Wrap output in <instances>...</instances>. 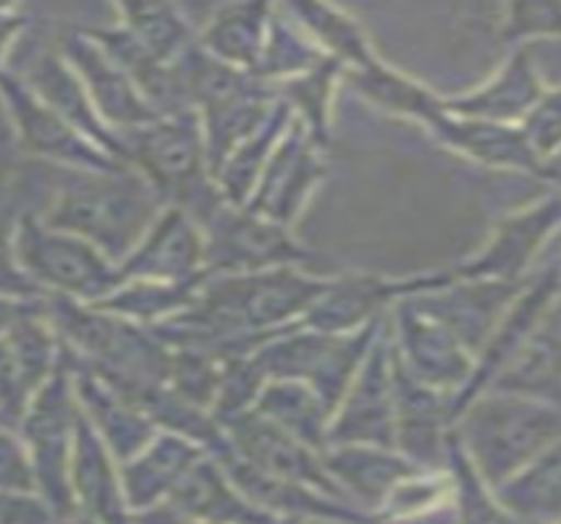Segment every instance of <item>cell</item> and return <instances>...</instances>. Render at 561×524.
Returning a JSON list of instances; mask_svg holds the SVG:
<instances>
[{"label": "cell", "mask_w": 561, "mask_h": 524, "mask_svg": "<svg viewBox=\"0 0 561 524\" xmlns=\"http://www.w3.org/2000/svg\"><path fill=\"white\" fill-rule=\"evenodd\" d=\"M160 202L156 187L131 168L73 171L53 195L45 225L84 238L111 260H126L158 221Z\"/></svg>", "instance_id": "cell-1"}, {"label": "cell", "mask_w": 561, "mask_h": 524, "mask_svg": "<svg viewBox=\"0 0 561 524\" xmlns=\"http://www.w3.org/2000/svg\"><path fill=\"white\" fill-rule=\"evenodd\" d=\"M561 435V401L485 391L459 415L454 438L491 490L510 482Z\"/></svg>", "instance_id": "cell-2"}, {"label": "cell", "mask_w": 561, "mask_h": 524, "mask_svg": "<svg viewBox=\"0 0 561 524\" xmlns=\"http://www.w3.org/2000/svg\"><path fill=\"white\" fill-rule=\"evenodd\" d=\"M199 231L205 238L208 278L294 268V265L312 260L310 252H305L289 236L286 225L231 202H220L199 223Z\"/></svg>", "instance_id": "cell-3"}, {"label": "cell", "mask_w": 561, "mask_h": 524, "mask_svg": "<svg viewBox=\"0 0 561 524\" xmlns=\"http://www.w3.org/2000/svg\"><path fill=\"white\" fill-rule=\"evenodd\" d=\"M16 257L32 281L53 287L61 294L100 300L122 283L118 268L84 238L66 234L24 216L16 229Z\"/></svg>", "instance_id": "cell-4"}, {"label": "cell", "mask_w": 561, "mask_h": 524, "mask_svg": "<svg viewBox=\"0 0 561 524\" xmlns=\"http://www.w3.org/2000/svg\"><path fill=\"white\" fill-rule=\"evenodd\" d=\"M77 407L69 396V375L64 368L50 375L39 388L24 415V435L30 443V464L35 473V486L53 514L71 516L77 512L73 486L69 480V449L77 428Z\"/></svg>", "instance_id": "cell-5"}, {"label": "cell", "mask_w": 561, "mask_h": 524, "mask_svg": "<svg viewBox=\"0 0 561 524\" xmlns=\"http://www.w3.org/2000/svg\"><path fill=\"white\" fill-rule=\"evenodd\" d=\"M333 446L397 449V386L389 317L333 415L329 449Z\"/></svg>", "instance_id": "cell-6"}, {"label": "cell", "mask_w": 561, "mask_h": 524, "mask_svg": "<svg viewBox=\"0 0 561 524\" xmlns=\"http://www.w3.org/2000/svg\"><path fill=\"white\" fill-rule=\"evenodd\" d=\"M561 229V191L540 197L523 210L506 216L483 249L470 260L454 265V281L523 283L533 276L540 249Z\"/></svg>", "instance_id": "cell-7"}, {"label": "cell", "mask_w": 561, "mask_h": 524, "mask_svg": "<svg viewBox=\"0 0 561 524\" xmlns=\"http://www.w3.org/2000/svg\"><path fill=\"white\" fill-rule=\"evenodd\" d=\"M220 428L229 438L233 454L244 459L250 467L276 477V480L297 482V486L320 490V493L331 496V499L354 503L329 475L320 451L297 441L286 430H280L278 424L260 417L255 409L231 417Z\"/></svg>", "instance_id": "cell-8"}, {"label": "cell", "mask_w": 561, "mask_h": 524, "mask_svg": "<svg viewBox=\"0 0 561 524\" xmlns=\"http://www.w3.org/2000/svg\"><path fill=\"white\" fill-rule=\"evenodd\" d=\"M451 281V268L417 273L412 278H402V281H389V278L376 276L336 278V281H331L329 291L307 310L299 325L320 330V334H354V330L386 317V310L397 307L407 296L425 294V291L440 289Z\"/></svg>", "instance_id": "cell-9"}, {"label": "cell", "mask_w": 561, "mask_h": 524, "mask_svg": "<svg viewBox=\"0 0 561 524\" xmlns=\"http://www.w3.org/2000/svg\"><path fill=\"white\" fill-rule=\"evenodd\" d=\"M389 321L393 323V351L415 381L444 394H457L467 386L476 370V357L457 336L417 310L410 296L393 307Z\"/></svg>", "instance_id": "cell-10"}, {"label": "cell", "mask_w": 561, "mask_h": 524, "mask_svg": "<svg viewBox=\"0 0 561 524\" xmlns=\"http://www.w3.org/2000/svg\"><path fill=\"white\" fill-rule=\"evenodd\" d=\"M527 281H451L410 300L427 317L457 336L472 357H478Z\"/></svg>", "instance_id": "cell-11"}, {"label": "cell", "mask_w": 561, "mask_h": 524, "mask_svg": "<svg viewBox=\"0 0 561 524\" xmlns=\"http://www.w3.org/2000/svg\"><path fill=\"white\" fill-rule=\"evenodd\" d=\"M0 92L9 103L13 121H16L22 148L50 158V161L73 165V168L79 165L82 171H95V174H111V171L126 168L108 152L87 144L69 121H64L56 110H50L37 95H32V90H26V84L19 82V79L0 74Z\"/></svg>", "instance_id": "cell-12"}, {"label": "cell", "mask_w": 561, "mask_h": 524, "mask_svg": "<svg viewBox=\"0 0 561 524\" xmlns=\"http://www.w3.org/2000/svg\"><path fill=\"white\" fill-rule=\"evenodd\" d=\"M118 276L122 281L142 278L147 283L205 281L208 273H205L203 231L184 210H165L137 244V249L126 257Z\"/></svg>", "instance_id": "cell-13"}, {"label": "cell", "mask_w": 561, "mask_h": 524, "mask_svg": "<svg viewBox=\"0 0 561 524\" xmlns=\"http://www.w3.org/2000/svg\"><path fill=\"white\" fill-rule=\"evenodd\" d=\"M318 148L320 144L310 137V131L299 121H291L273 150L247 210L280 225H289L318 178L323 176Z\"/></svg>", "instance_id": "cell-14"}, {"label": "cell", "mask_w": 561, "mask_h": 524, "mask_svg": "<svg viewBox=\"0 0 561 524\" xmlns=\"http://www.w3.org/2000/svg\"><path fill=\"white\" fill-rule=\"evenodd\" d=\"M546 90L549 88L538 74L530 48H517L510 53V58L499 66L489 82L462 95L444 97V108L459 118L519 126Z\"/></svg>", "instance_id": "cell-15"}, {"label": "cell", "mask_w": 561, "mask_h": 524, "mask_svg": "<svg viewBox=\"0 0 561 524\" xmlns=\"http://www.w3.org/2000/svg\"><path fill=\"white\" fill-rule=\"evenodd\" d=\"M323 464L339 488L359 509L376 516L402 482L420 473H431L407 459L397 449L378 446H333L323 451Z\"/></svg>", "instance_id": "cell-16"}, {"label": "cell", "mask_w": 561, "mask_h": 524, "mask_svg": "<svg viewBox=\"0 0 561 524\" xmlns=\"http://www.w3.org/2000/svg\"><path fill=\"white\" fill-rule=\"evenodd\" d=\"M53 354V338L37 317L0 336V428H16L24 420L32 394L48 375Z\"/></svg>", "instance_id": "cell-17"}, {"label": "cell", "mask_w": 561, "mask_h": 524, "mask_svg": "<svg viewBox=\"0 0 561 524\" xmlns=\"http://www.w3.org/2000/svg\"><path fill=\"white\" fill-rule=\"evenodd\" d=\"M64 48L69 61L77 66L87 88H90L95 110L100 108L111 124L129 131L158 121L160 113L152 108V103L139 92L131 77L113 61L108 53H103L95 43L82 37H69Z\"/></svg>", "instance_id": "cell-18"}, {"label": "cell", "mask_w": 561, "mask_h": 524, "mask_svg": "<svg viewBox=\"0 0 561 524\" xmlns=\"http://www.w3.org/2000/svg\"><path fill=\"white\" fill-rule=\"evenodd\" d=\"M427 131L444 148L459 152V155L480 165H489V168L517 171V174L530 176H538L540 171V161L527 144L519 126L459 118L444 108L436 121L427 126Z\"/></svg>", "instance_id": "cell-19"}, {"label": "cell", "mask_w": 561, "mask_h": 524, "mask_svg": "<svg viewBox=\"0 0 561 524\" xmlns=\"http://www.w3.org/2000/svg\"><path fill=\"white\" fill-rule=\"evenodd\" d=\"M169 506L203 524H284L231 482L218 459H199L169 496Z\"/></svg>", "instance_id": "cell-20"}, {"label": "cell", "mask_w": 561, "mask_h": 524, "mask_svg": "<svg viewBox=\"0 0 561 524\" xmlns=\"http://www.w3.org/2000/svg\"><path fill=\"white\" fill-rule=\"evenodd\" d=\"M208 454L203 446L192 443L190 438L176 433L156 438L152 443L124 467L126 499L135 509H156L160 501L169 499L176 490L182 477Z\"/></svg>", "instance_id": "cell-21"}, {"label": "cell", "mask_w": 561, "mask_h": 524, "mask_svg": "<svg viewBox=\"0 0 561 524\" xmlns=\"http://www.w3.org/2000/svg\"><path fill=\"white\" fill-rule=\"evenodd\" d=\"M491 391L561 401V294Z\"/></svg>", "instance_id": "cell-22"}, {"label": "cell", "mask_w": 561, "mask_h": 524, "mask_svg": "<svg viewBox=\"0 0 561 524\" xmlns=\"http://www.w3.org/2000/svg\"><path fill=\"white\" fill-rule=\"evenodd\" d=\"M73 499L100 524H131L118 496V482L90 420L77 415L73 428Z\"/></svg>", "instance_id": "cell-23"}, {"label": "cell", "mask_w": 561, "mask_h": 524, "mask_svg": "<svg viewBox=\"0 0 561 524\" xmlns=\"http://www.w3.org/2000/svg\"><path fill=\"white\" fill-rule=\"evenodd\" d=\"M30 79H32V90H35V95L48 105L50 110H56L64 121H69L73 126V129L79 126V129L87 131V135L95 139V142L103 144L113 158H122V161H126L122 137L116 139L103 124H100L98 110L87 103L82 84H79V79L66 69L61 58H56L53 53H45V56L35 58Z\"/></svg>", "instance_id": "cell-24"}, {"label": "cell", "mask_w": 561, "mask_h": 524, "mask_svg": "<svg viewBox=\"0 0 561 524\" xmlns=\"http://www.w3.org/2000/svg\"><path fill=\"white\" fill-rule=\"evenodd\" d=\"M271 16L273 11L268 5H224L213 13L199 48L218 58L220 63L252 74L268 39Z\"/></svg>", "instance_id": "cell-25"}, {"label": "cell", "mask_w": 561, "mask_h": 524, "mask_svg": "<svg viewBox=\"0 0 561 524\" xmlns=\"http://www.w3.org/2000/svg\"><path fill=\"white\" fill-rule=\"evenodd\" d=\"M493 493L519 524L561 520V435L536 462L527 464L523 473Z\"/></svg>", "instance_id": "cell-26"}, {"label": "cell", "mask_w": 561, "mask_h": 524, "mask_svg": "<svg viewBox=\"0 0 561 524\" xmlns=\"http://www.w3.org/2000/svg\"><path fill=\"white\" fill-rule=\"evenodd\" d=\"M252 409L320 454L329 449L331 412L307 383L268 381Z\"/></svg>", "instance_id": "cell-27"}, {"label": "cell", "mask_w": 561, "mask_h": 524, "mask_svg": "<svg viewBox=\"0 0 561 524\" xmlns=\"http://www.w3.org/2000/svg\"><path fill=\"white\" fill-rule=\"evenodd\" d=\"M346 77H350L354 90L373 105L393 113V116L412 118V121L423 124L425 129L444 113V97H438L436 92H431L425 84L415 82L402 71L386 66L380 58L367 69L346 71Z\"/></svg>", "instance_id": "cell-28"}, {"label": "cell", "mask_w": 561, "mask_h": 524, "mask_svg": "<svg viewBox=\"0 0 561 524\" xmlns=\"http://www.w3.org/2000/svg\"><path fill=\"white\" fill-rule=\"evenodd\" d=\"M79 394L87 407H90L95 424L103 430L105 441L116 451L118 459L131 462L152 441V422L135 407L129 399H122L103 383L98 375H82L79 381Z\"/></svg>", "instance_id": "cell-29"}, {"label": "cell", "mask_w": 561, "mask_h": 524, "mask_svg": "<svg viewBox=\"0 0 561 524\" xmlns=\"http://www.w3.org/2000/svg\"><path fill=\"white\" fill-rule=\"evenodd\" d=\"M286 11L299 19V24L323 48V56L342 66L344 74L346 71L367 69V66L378 61L363 26L354 22L352 16H346L344 11L320 3H294Z\"/></svg>", "instance_id": "cell-30"}, {"label": "cell", "mask_w": 561, "mask_h": 524, "mask_svg": "<svg viewBox=\"0 0 561 524\" xmlns=\"http://www.w3.org/2000/svg\"><path fill=\"white\" fill-rule=\"evenodd\" d=\"M446 473L451 477V501L457 509L459 524H519L501 506L496 493L485 486L483 477L472 469L454 433L449 454H446Z\"/></svg>", "instance_id": "cell-31"}, {"label": "cell", "mask_w": 561, "mask_h": 524, "mask_svg": "<svg viewBox=\"0 0 561 524\" xmlns=\"http://www.w3.org/2000/svg\"><path fill=\"white\" fill-rule=\"evenodd\" d=\"M329 58L323 56V50L316 43L299 35L286 19H278L276 11L271 16V30L268 39H265L263 56H260L257 69L252 71V77L260 79H280V77H299L307 71L318 69L320 63H325Z\"/></svg>", "instance_id": "cell-32"}, {"label": "cell", "mask_w": 561, "mask_h": 524, "mask_svg": "<svg viewBox=\"0 0 561 524\" xmlns=\"http://www.w3.org/2000/svg\"><path fill=\"white\" fill-rule=\"evenodd\" d=\"M129 35L137 39L152 61L171 66L190 50V26L173 9L165 5H131Z\"/></svg>", "instance_id": "cell-33"}, {"label": "cell", "mask_w": 561, "mask_h": 524, "mask_svg": "<svg viewBox=\"0 0 561 524\" xmlns=\"http://www.w3.org/2000/svg\"><path fill=\"white\" fill-rule=\"evenodd\" d=\"M339 74H344V69L336 61L320 63L318 69L307 71V74L294 77L291 82H286V97H289V108H299L302 118H297L299 124L310 131V137L318 144L325 142L329 135V103H331V88L336 82Z\"/></svg>", "instance_id": "cell-34"}, {"label": "cell", "mask_w": 561, "mask_h": 524, "mask_svg": "<svg viewBox=\"0 0 561 524\" xmlns=\"http://www.w3.org/2000/svg\"><path fill=\"white\" fill-rule=\"evenodd\" d=\"M501 45L530 48L533 39L561 37V3H510L501 9L496 26Z\"/></svg>", "instance_id": "cell-35"}, {"label": "cell", "mask_w": 561, "mask_h": 524, "mask_svg": "<svg viewBox=\"0 0 561 524\" xmlns=\"http://www.w3.org/2000/svg\"><path fill=\"white\" fill-rule=\"evenodd\" d=\"M519 129H523L527 144L536 152L540 165L561 155V88L546 90L536 108L527 113L525 121L519 124Z\"/></svg>", "instance_id": "cell-36"}, {"label": "cell", "mask_w": 561, "mask_h": 524, "mask_svg": "<svg viewBox=\"0 0 561 524\" xmlns=\"http://www.w3.org/2000/svg\"><path fill=\"white\" fill-rule=\"evenodd\" d=\"M0 294L32 300L39 294V287L24 273L16 257V231L9 212L0 210Z\"/></svg>", "instance_id": "cell-37"}, {"label": "cell", "mask_w": 561, "mask_h": 524, "mask_svg": "<svg viewBox=\"0 0 561 524\" xmlns=\"http://www.w3.org/2000/svg\"><path fill=\"white\" fill-rule=\"evenodd\" d=\"M32 493L35 473H32L30 454L19 446L9 430L0 428V493Z\"/></svg>", "instance_id": "cell-38"}, {"label": "cell", "mask_w": 561, "mask_h": 524, "mask_svg": "<svg viewBox=\"0 0 561 524\" xmlns=\"http://www.w3.org/2000/svg\"><path fill=\"white\" fill-rule=\"evenodd\" d=\"M0 524H56V514L43 499L30 493H0Z\"/></svg>", "instance_id": "cell-39"}, {"label": "cell", "mask_w": 561, "mask_h": 524, "mask_svg": "<svg viewBox=\"0 0 561 524\" xmlns=\"http://www.w3.org/2000/svg\"><path fill=\"white\" fill-rule=\"evenodd\" d=\"M37 304H30L24 300H16V296L0 294V336H5L9 330L16 328L19 323L30 321V317H37Z\"/></svg>", "instance_id": "cell-40"}, {"label": "cell", "mask_w": 561, "mask_h": 524, "mask_svg": "<svg viewBox=\"0 0 561 524\" xmlns=\"http://www.w3.org/2000/svg\"><path fill=\"white\" fill-rule=\"evenodd\" d=\"M19 142L11 137L9 129H0V195L9 189L19 168Z\"/></svg>", "instance_id": "cell-41"}, {"label": "cell", "mask_w": 561, "mask_h": 524, "mask_svg": "<svg viewBox=\"0 0 561 524\" xmlns=\"http://www.w3.org/2000/svg\"><path fill=\"white\" fill-rule=\"evenodd\" d=\"M137 524H203V522L190 520V516L179 514L176 509H171L169 503H165L163 509H147V512L137 520Z\"/></svg>", "instance_id": "cell-42"}, {"label": "cell", "mask_w": 561, "mask_h": 524, "mask_svg": "<svg viewBox=\"0 0 561 524\" xmlns=\"http://www.w3.org/2000/svg\"><path fill=\"white\" fill-rule=\"evenodd\" d=\"M536 178H540V182H546V184H551V187H559V191H561V155L551 158V161H546L543 165H540Z\"/></svg>", "instance_id": "cell-43"}, {"label": "cell", "mask_w": 561, "mask_h": 524, "mask_svg": "<svg viewBox=\"0 0 561 524\" xmlns=\"http://www.w3.org/2000/svg\"><path fill=\"white\" fill-rule=\"evenodd\" d=\"M16 26H19V19H0V45H3V39L9 37Z\"/></svg>", "instance_id": "cell-44"}, {"label": "cell", "mask_w": 561, "mask_h": 524, "mask_svg": "<svg viewBox=\"0 0 561 524\" xmlns=\"http://www.w3.org/2000/svg\"><path fill=\"white\" fill-rule=\"evenodd\" d=\"M549 524H561V520H557V522H549Z\"/></svg>", "instance_id": "cell-45"}, {"label": "cell", "mask_w": 561, "mask_h": 524, "mask_svg": "<svg viewBox=\"0 0 561 524\" xmlns=\"http://www.w3.org/2000/svg\"><path fill=\"white\" fill-rule=\"evenodd\" d=\"M58 524H71V522H58Z\"/></svg>", "instance_id": "cell-46"}]
</instances>
